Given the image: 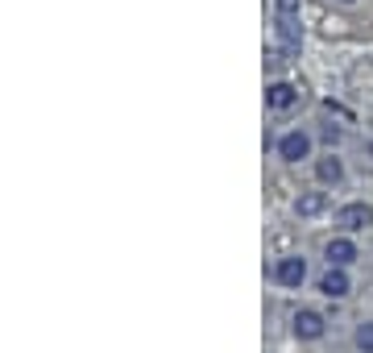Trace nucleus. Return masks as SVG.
<instances>
[{"instance_id": "obj_6", "label": "nucleus", "mask_w": 373, "mask_h": 353, "mask_svg": "<svg viewBox=\"0 0 373 353\" xmlns=\"http://www.w3.org/2000/svg\"><path fill=\"white\" fill-rule=\"evenodd\" d=\"M324 329H328V320H324L320 312H311V308L295 316V337H299V341H320Z\"/></svg>"}, {"instance_id": "obj_8", "label": "nucleus", "mask_w": 373, "mask_h": 353, "mask_svg": "<svg viewBox=\"0 0 373 353\" xmlns=\"http://www.w3.org/2000/svg\"><path fill=\"white\" fill-rule=\"evenodd\" d=\"M274 33H278V42H282L286 54H299V46H303V25L299 21H278L274 17Z\"/></svg>"}, {"instance_id": "obj_14", "label": "nucleus", "mask_w": 373, "mask_h": 353, "mask_svg": "<svg viewBox=\"0 0 373 353\" xmlns=\"http://www.w3.org/2000/svg\"><path fill=\"white\" fill-rule=\"evenodd\" d=\"M336 4H357V0H336Z\"/></svg>"}, {"instance_id": "obj_4", "label": "nucleus", "mask_w": 373, "mask_h": 353, "mask_svg": "<svg viewBox=\"0 0 373 353\" xmlns=\"http://www.w3.org/2000/svg\"><path fill=\"white\" fill-rule=\"evenodd\" d=\"M336 225H340L345 233H361V229H370L373 225V208L370 204H361V200H357V204H345V208L336 212Z\"/></svg>"}, {"instance_id": "obj_12", "label": "nucleus", "mask_w": 373, "mask_h": 353, "mask_svg": "<svg viewBox=\"0 0 373 353\" xmlns=\"http://www.w3.org/2000/svg\"><path fill=\"white\" fill-rule=\"evenodd\" d=\"M357 345H361L365 353H373V320H365V325L357 329Z\"/></svg>"}, {"instance_id": "obj_11", "label": "nucleus", "mask_w": 373, "mask_h": 353, "mask_svg": "<svg viewBox=\"0 0 373 353\" xmlns=\"http://www.w3.org/2000/svg\"><path fill=\"white\" fill-rule=\"evenodd\" d=\"M303 12V0H274V17L278 21H299Z\"/></svg>"}, {"instance_id": "obj_9", "label": "nucleus", "mask_w": 373, "mask_h": 353, "mask_svg": "<svg viewBox=\"0 0 373 353\" xmlns=\"http://www.w3.org/2000/svg\"><path fill=\"white\" fill-rule=\"evenodd\" d=\"M316 175H320L324 187H336V183H345V162H340L336 154H328V158L316 162Z\"/></svg>"}, {"instance_id": "obj_1", "label": "nucleus", "mask_w": 373, "mask_h": 353, "mask_svg": "<svg viewBox=\"0 0 373 353\" xmlns=\"http://www.w3.org/2000/svg\"><path fill=\"white\" fill-rule=\"evenodd\" d=\"M311 146H316V141H311L307 129H286V133L274 141V150H278L282 162H307V158H311Z\"/></svg>"}, {"instance_id": "obj_3", "label": "nucleus", "mask_w": 373, "mask_h": 353, "mask_svg": "<svg viewBox=\"0 0 373 353\" xmlns=\"http://www.w3.org/2000/svg\"><path fill=\"white\" fill-rule=\"evenodd\" d=\"M274 283L278 287H303L307 283V258H299V254L278 258L274 262Z\"/></svg>"}, {"instance_id": "obj_5", "label": "nucleus", "mask_w": 373, "mask_h": 353, "mask_svg": "<svg viewBox=\"0 0 373 353\" xmlns=\"http://www.w3.org/2000/svg\"><path fill=\"white\" fill-rule=\"evenodd\" d=\"M324 254H328V266H353V262L361 258V254H357V241H353V237H332Z\"/></svg>"}, {"instance_id": "obj_13", "label": "nucleus", "mask_w": 373, "mask_h": 353, "mask_svg": "<svg viewBox=\"0 0 373 353\" xmlns=\"http://www.w3.org/2000/svg\"><path fill=\"white\" fill-rule=\"evenodd\" d=\"M365 154H370V158H373V141H370V146H365Z\"/></svg>"}, {"instance_id": "obj_7", "label": "nucleus", "mask_w": 373, "mask_h": 353, "mask_svg": "<svg viewBox=\"0 0 373 353\" xmlns=\"http://www.w3.org/2000/svg\"><path fill=\"white\" fill-rule=\"evenodd\" d=\"M320 291H324L328 300H345V295L353 291V283H349V275H345V266H328V275L320 279Z\"/></svg>"}, {"instance_id": "obj_10", "label": "nucleus", "mask_w": 373, "mask_h": 353, "mask_svg": "<svg viewBox=\"0 0 373 353\" xmlns=\"http://www.w3.org/2000/svg\"><path fill=\"white\" fill-rule=\"evenodd\" d=\"M328 208V191H303L299 200H295V212L299 216H320Z\"/></svg>"}, {"instance_id": "obj_2", "label": "nucleus", "mask_w": 373, "mask_h": 353, "mask_svg": "<svg viewBox=\"0 0 373 353\" xmlns=\"http://www.w3.org/2000/svg\"><path fill=\"white\" fill-rule=\"evenodd\" d=\"M299 96H303V92H299L291 79H270V83H266V108H270V112H291V108L299 104Z\"/></svg>"}]
</instances>
